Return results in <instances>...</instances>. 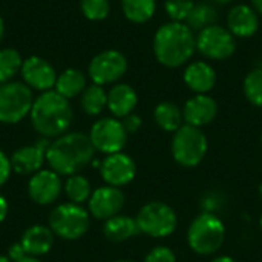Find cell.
<instances>
[{
    "mask_svg": "<svg viewBox=\"0 0 262 262\" xmlns=\"http://www.w3.org/2000/svg\"><path fill=\"white\" fill-rule=\"evenodd\" d=\"M195 3V0H164V9L172 21H186Z\"/></svg>",
    "mask_w": 262,
    "mask_h": 262,
    "instance_id": "1f68e13d",
    "label": "cell"
},
{
    "mask_svg": "<svg viewBox=\"0 0 262 262\" xmlns=\"http://www.w3.org/2000/svg\"><path fill=\"white\" fill-rule=\"evenodd\" d=\"M92 192L94 190H92L91 181L81 173L66 177V181L63 183V193L66 195L68 201L78 204V206L88 204Z\"/></svg>",
    "mask_w": 262,
    "mask_h": 262,
    "instance_id": "484cf974",
    "label": "cell"
},
{
    "mask_svg": "<svg viewBox=\"0 0 262 262\" xmlns=\"http://www.w3.org/2000/svg\"><path fill=\"white\" fill-rule=\"evenodd\" d=\"M23 58L20 52L14 48L0 49V84L12 81V78L20 74Z\"/></svg>",
    "mask_w": 262,
    "mask_h": 262,
    "instance_id": "f1b7e54d",
    "label": "cell"
},
{
    "mask_svg": "<svg viewBox=\"0 0 262 262\" xmlns=\"http://www.w3.org/2000/svg\"><path fill=\"white\" fill-rule=\"evenodd\" d=\"M48 226L54 232L55 238L63 241H77L88 233L91 227V213L83 206L69 201L61 203L51 210Z\"/></svg>",
    "mask_w": 262,
    "mask_h": 262,
    "instance_id": "5b68a950",
    "label": "cell"
},
{
    "mask_svg": "<svg viewBox=\"0 0 262 262\" xmlns=\"http://www.w3.org/2000/svg\"><path fill=\"white\" fill-rule=\"evenodd\" d=\"M3 35H5V23H3V18H2V15H0V41H2Z\"/></svg>",
    "mask_w": 262,
    "mask_h": 262,
    "instance_id": "b9f144b4",
    "label": "cell"
},
{
    "mask_svg": "<svg viewBox=\"0 0 262 262\" xmlns=\"http://www.w3.org/2000/svg\"><path fill=\"white\" fill-rule=\"evenodd\" d=\"M0 262H12L6 255H0Z\"/></svg>",
    "mask_w": 262,
    "mask_h": 262,
    "instance_id": "7bdbcfd3",
    "label": "cell"
},
{
    "mask_svg": "<svg viewBox=\"0 0 262 262\" xmlns=\"http://www.w3.org/2000/svg\"><path fill=\"white\" fill-rule=\"evenodd\" d=\"M8 213H9V204H8V200L0 193V223H3V221L8 218Z\"/></svg>",
    "mask_w": 262,
    "mask_h": 262,
    "instance_id": "8d00e7d4",
    "label": "cell"
},
{
    "mask_svg": "<svg viewBox=\"0 0 262 262\" xmlns=\"http://www.w3.org/2000/svg\"><path fill=\"white\" fill-rule=\"evenodd\" d=\"M17 262H41L40 258H35V256H25L23 259H20V261Z\"/></svg>",
    "mask_w": 262,
    "mask_h": 262,
    "instance_id": "ab89813d",
    "label": "cell"
},
{
    "mask_svg": "<svg viewBox=\"0 0 262 262\" xmlns=\"http://www.w3.org/2000/svg\"><path fill=\"white\" fill-rule=\"evenodd\" d=\"M135 221L138 224L140 233L152 238H167L178 226V216L173 207L163 201L146 203L137 213Z\"/></svg>",
    "mask_w": 262,
    "mask_h": 262,
    "instance_id": "ba28073f",
    "label": "cell"
},
{
    "mask_svg": "<svg viewBox=\"0 0 262 262\" xmlns=\"http://www.w3.org/2000/svg\"><path fill=\"white\" fill-rule=\"evenodd\" d=\"M140 233L135 218L127 215H115L104 221L103 235L111 243H124Z\"/></svg>",
    "mask_w": 262,
    "mask_h": 262,
    "instance_id": "7402d4cb",
    "label": "cell"
},
{
    "mask_svg": "<svg viewBox=\"0 0 262 262\" xmlns=\"http://www.w3.org/2000/svg\"><path fill=\"white\" fill-rule=\"evenodd\" d=\"M114 262H134V261H127V259H120V261H114Z\"/></svg>",
    "mask_w": 262,
    "mask_h": 262,
    "instance_id": "f6af8a7d",
    "label": "cell"
},
{
    "mask_svg": "<svg viewBox=\"0 0 262 262\" xmlns=\"http://www.w3.org/2000/svg\"><path fill=\"white\" fill-rule=\"evenodd\" d=\"M154 120L161 130L175 134L184 123L183 109L172 101H161L154 109Z\"/></svg>",
    "mask_w": 262,
    "mask_h": 262,
    "instance_id": "cb8c5ba5",
    "label": "cell"
},
{
    "mask_svg": "<svg viewBox=\"0 0 262 262\" xmlns=\"http://www.w3.org/2000/svg\"><path fill=\"white\" fill-rule=\"evenodd\" d=\"M86 88L88 77L84 75V72L77 68H68L57 75L54 91L68 100H72L75 97H80Z\"/></svg>",
    "mask_w": 262,
    "mask_h": 262,
    "instance_id": "603a6c76",
    "label": "cell"
},
{
    "mask_svg": "<svg viewBox=\"0 0 262 262\" xmlns=\"http://www.w3.org/2000/svg\"><path fill=\"white\" fill-rule=\"evenodd\" d=\"M186 86L195 94H209L216 84V72L213 66L204 60L192 61L183 72Z\"/></svg>",
    "mask_w": 262,
    "mask_h": 262,
    "instance_id": "ffe728a7",
    "label": "cell"
},
{
    "mask_svg": "<svg viewBox=\"0 0 262 262\" xmlns=\"http://www.w3.org/2000/svg\"><path fill=\"white\" fill-rule=\"evenodd\" d=\"M138 104L137 91L127 83H115L107 91V109L112 117L121 120L132 114Z\"/></svg>",
    "mask_w": 262,
    "mask_h": 262,
    "instance_id": "44dd1931",
    "label": "cell"
},
{
    "mask_svg": "<svg viewBox=\"0 0 262 262\" xmlns=\"http://www.w3.org/2000/svg\"><path fill=\"white\" fill-rule=\"evenodd\" d=\"M34 100V92L23 81L0 84V123L17 124L29 117Z\"/></svg>",
    "mask_w": 262,
    "mask_h": 262,
    "instance_id": "52a82bcc",
    "label": "cell"
},
{
    "mask_svg": "<svg viewBox=\"0 0 262 262\" xmlns=\"http://www.w3.org/2000/svg\"><path fill=\"white\" fill-rule=\"evenodd\" d=\"M95 152L88 134L66 132L51 140L46 150V163L60 177H71L86 169L94 161Z\"/></svg>",
    "mask_w": 262,
    "mask_h": 262,
    "instance_id": "6da1fadb",
    "label": "cell"
},
{
    "mask_svg": "<svg viewBox=\"0 0 262 262\" xmlns=\"http://www.w3.org/2000/svg\"><path fill=\"white\" fill-rule=\"evenodd\" d=\"M121 123H123V127L126 129L127 135L129 134H137L141 129V126H143L141 117L138 114H135V112H132V114L126 115L124 118H121Z\"/></svg>",
    "mask_w": 262,
    "mask_h": 262,
    "instance_id": "e575fe53",
    "label": "cell"
},
{
    "mask_svg": "<svg viewBox=\"0 0 262 262\" xmlns=\"http://www.w3.org/2000/svg\"><path fill=\"white\" fill-rule=\"evenodd\" d=\"M20 75L23 83L34 92H48L52 91L57 81V71L54 66L38 55H31L23 60Z\"/></svg>",
    "mask_w": 262,
    "mask_h": 262,
    "instance_id": "4fadbf2b",
    "label": "cell"
},
{
    "mask_svg": "<svg viewBox=\"0 0 262 262\" xmlns=\"http://www.w3.org/2000/svg\"><path fill=\"white\" fill-rule=\"evenodd\" d=\"M88 135L95 150L104 155L123 152L127 143V132L123 127L121 120L115 117H103L97 120Z\"/></svg>",
    "mask_w": 262,
    "mask_h": 262,
    "instance_id": "8fae6325",
    "label": "cell"
},
{
    "mask_svg": "<svg viewBox=\"0 0 262 262\" xmlns=\"http://www.w3.org/2000/svg\"><path fill=\"white\" fill-rule=\"evenodd\" d=\"M124 17L137 25L147 23L157 11V0H121Z\"/></svg>",
    "mask_w": 262,
    "mask_h": 262,
    "instance_id": "4316f807",
    "label": "cell"
},
{
    "mask_svg": "<svg viewBox=\"0 0 262 262\" xmlns=\"http://www.w3.org/2000/svg\"><path fill=\"white\" fill-rule=\"evenodd\" d=\"M29 120L34 130L41 138L54 140L69 132L74 120V111L69 100L52 89L35 97L29 112Z\"/></svg>",
    "mask_w": 262,
    "mask_h": 262,
    "instance_id": "3957f363",
    "label": "cell"
},
{
    "mask_svg": "<svg viewBox=\"0 0 262 262\" xmlns=\"http://www.w3.org/2000/svg\"><path fill=\"white\" fill-rule=\"evenodd\" d=\"M28 256H45L48 255L55 243V235L45 224H32L29 226L20 236L18 241Z\"/></svg>",
    "mask_w": 262,
    "mask_h": 262,
    "instance_id": "d6986e66",
    "label": "cell"
},
{
    "mask_svg": "<svg viewBox=\"0 0 262 262\" xmlns=\"http://www.w3.org/2000/svg\"><path fill=\"white\" fill-rule=\"evenodd\" d=\"M81 14L91 21H101L111 12L109 0H80Z\"/></svg>",
    "mask_w": 262,
    "mask_h": 262,
    "instance_id": "4dcf8cb0",
    "label": "cell"
},
{
    "mask_svg": "<svg viewBox=\"0 0 262 262\" xmlns=\"http://www.w3.org/2000/svg\"><path fill=\"white\" fill-rule=\"evenodd\" d=\"M144 262H177V255L170 247H154L144 258Z\"/></svg>",
    "mask_w": 262,
    "mask_h": 262,
    "instance_id": "d6a6232c",
    "label": "cell"
},
{
    "mask_svg": "<svg viewBox=\"0 0 262 262\" xmlns=\"http://www.w3.org/2000/svg\"><path fill=\"white\" fill-rule=\"evenodd\" d=\"M250 2H252V6L255 8V11L259 15H262V0H250Z\"/></svg>",
    "mask_w": 262,
    "mask_h": 262,
    "instance_id": "74e56055",
    "label": "cell"
},
{
    "mask_svg": "<svg viewBox=\"0 0 262 262\" xmlns=\"http://www.w3.org/2000/svg\"><path fill=\"white\" fill-rule=\"evenodd\" d=\"M63 193V180L52 169H41L29 177L28 196L38 206H51Z\"/></svg>",
    "mask_w": 262,
    "mask_h": 262,
    "instance_id": "7c38bea8",
    "label": "cell"
},
{
    "mask_svg": "<svg viewBox=\"0 0 262 262\" xmlns=\"http://www.w3.org/2000/svg\"><path fill=\"white\" fill-rule=\"evenodd\" d=\"M226 241V226L216 213L203 212L189 226V247L201 256L216 253Z\"/></svg>",
    "mask_w": 262,
    "mask_h": 262,
    "instance_id": "277c9868",
    "label": "cell"
},
{
    "mask_svg": "<svg viewBox=\"0 0 262 262\" xmlns=\"http://www.w3.org/2000/svg\"><path fill=\"white\" fill-rule=\"evenodd\" d=\"M261 141H262V135H261Z\"/></svg>",
    "mask_w": 262,
    "mask_h": 262,
    "instance_id": "7dc6e473",
    "label": "cell"
},
{
    "mask_svg": "<svg viewBox=\"0 0 262 262\" xmlns=\"http://www.w3.org/2000/svg\"><path fill=\"white\" fill-rule=\"evenodd\" d=\"M6 256H8L12 262H17L20 261V259H23V258L28 256V255L25 253V250H23V247H21L20 243H14L12 246H9Z\"/></svg>",
    "mask_w": 262,
    "mask_h": 262,
    "instance_id": "d590c367",
    "label": "cell"
},
{
    "mask_svg": "<svg viewBox=\"0 0 262 262\" xmlns=\"http://www.w3.org/2000/svg\"><path fill=\"white\" fill-rule=\"evenodd\" d=\"M124 201L126 196L120 187L106 184L92 192L88 201V210L92 218L106 221L115 215H120L124 207Z\"/></svg>",
    "mask_w": 262,
    "mask_h": 262,
    "instance_id": "9a60e30c",
    "label": "cell"
},
{
    "mask_svg": "<svg viewBox=\"0 0 262 262\" xmlns=\"http://www.w3.org/2000/svg\"><path fill=\"white\" fill-rule=\"evenodd\" d=\"M49 143L51 140L40 137V140L34 144H26L15 149L9 157L12 172L23 177H31L41 170L43 164L46 163V150L49 147Z\"/></svg>",
    "mask_w": 262,
    "mask_h": 262,
    "instance_id": "2e32d148",
    "label": "cell"
},
{
    "mask_svg": "<svg viewBox=\"0 0 262 262\" xmlns=\"http://www.w3.org/2000/svg\"><path fill=\"white\" fill-rule=\"evenodd\" d=\"M12 173V166H11V158L6 155L5 150L0 149V187L8 183Z\"/></svg>",
    "mask_w": 262,
    "mask_h": 262,
    "instance_id": "836d02e7",
    "label": "cell"
},
{
    "mask_svg": "<svg viewBox=\"0 0 262 262\" xmlns=\"http://www.w3.org/2000/svg\"><path fill=\"white\" fill-rule=\"evenodd\" d=\"M212 262H236L232 256H218V258H215Z\"/></svg>",
    "mask_w": 262,
    "mask_h": 262,
    "instance_id": "f35d334b",
    "label": "cell"
},
{
    "mask_svg": "<svg viewBox=\"0 0 262 262\" xmlns=\"http://www.w3.org/2000/svg\"><path fill=\"white\" fill-rule=\"evenodd\" d=\"M259 195H261V198H262V183L259 184Z\"/></svg>",
    "mask_w": 262,
    "mask_h": 262,
    "instance_id": "ee69618b",
    "label": "cell"
},
{
    "mask_svg": "<svg viewBox=\"0 0 262 262\" xmlns=\"http://www.w3.org/2000/svg\"><path fill=\"white\" fill-rule=\"evenodd\" d=\"M210 3H213V5H229V3H232L233 0H209Z\"/></svg>",
    "mask_w": 262,
    "mask_h": 262,
    "instance_id": "60d3db41",
    "label": "cell"
},
{
    "mask_svg": "<svg viewBox=\"0 0 262 262\" xmlns=\"http://www.w3.org/2000/svg\"><path fill=\"white\" fill-rule=\"evenodd\" d=\"M127 72V58L117 49H106L98 52L88 66V77L92 83L106 86L120 83Z\"/></svg>",
    "mask_w": 262,
    "mask_h": 262,
    "instance_id": "9c48e42d",
    "label": "cell"
},
{
    "mask_svg": "<svg viewBox=\"0 0 262 262\" xmlns=\"http://www.w3.org/2000/svg\"><path fill=\"white\" fill-rule=\"evenodd\" d=\"M246 98L256 107H262V66L252 69L243 83Z\"/></svg>",
    "mask_w": 262,
    "mask_h": 262,
    "instance_id": "f546056e",
    "label": "cell"
},
{
    "mask_svg": "<svg viewBox=\"0 0 262 262\" xmlns=\"http://www.w3.org/2000/svg\"><path fill=\"white\" fill-rule=\"evenodd\" d=\"M227 29L236 38H250L259 31V14L252 5L239 3L227 12Z\"/></svg>",
    "mask_w": 262,
    "mask_h": 262,
    "instance_id": "ac0fdd59",
    "label": "cell"
},
{
    "mask_svg": "<svg viewBox=\"0 0 262 262\" xmlns=\"http://www.w3.org/2000/svg\"><path fill=\"white\" fill-rule=\"evenodd\" d=\"M81 111L89 117L100 115L107 107V91L100 84H88V88L80 95Z\"/></svg>",
    "mask_w": 262,
    "mask_h": 262,
    "instance_id": "d4e9b609",
    "label": "cell"
},
{
    "mask_svg": "<svg viewBox=\"0 0 262 262\" xmlns=\"http://www.w3.org/2000/svg\"><path fill=\"white\" fill-rule=\"evenodd\" d=\"M218 114V103L209 94H195L184 103L183 118L186 124L203 127L210 124Z\"/></svg>",
    "mask_w": 262,
    "mask_h": 262,
    "instance_id": "e0dca14e",
    "label": "cell"
},
{
    "mask_svg": "<svg viewBox=\"0 0 262 262\" xmlns=\"http://www.w3.org/2000/svg\"><path fill=\"white\" fill-rule=\"evenodd\" d=\"M172 157L183 167H196L206 158L209 143L201 127L183 124L172 138Z\"/></svg>",
    "mask_w": 262,
    "mask_h": 262,
    "instance_id": "8992f818",
    "label": "cell"
},
{
    "mask_svg": "<svg viewBox=\"0 0 262 262\" xmlns=\"http://www.w3.org/2000/svg\"><path fill=\"white\" fill-rule=\"evenodd\" d=\"M196 51L209 60H227L236 51V37L221 25H212L196 34Z\"/></svg>",
    "mask_w": 262,
    "mask_h": 262,
    "instance_id": "30bf717a",
    "label": "cell"
},
{
    "mask_svg": "<svg viewBox=\"0 0 262 262\" xmlns=\"http://www.w3.org/2000/svg\"><path fill=\"white\" fill-rule=\"evenodd\" d=\"M100 173L107 186L121 189L134 181L137 175V164L130 155L117 152L104 157L100 164Z\"/></svg>",
    "mask_w": 262,
    "mask_h": 262,
    "instance_id": "5bb4252c",
    "label": "cell"
},
{
    "mask_svg": "<svg viewBox=\"0 0 262 262\" xmlns=\"http://www.w3.org/2000/svg\"><path fill=\"white\" fill-rule=\"evenodd\" d=\"M218 11L212 3H206V2H200L195 3V6L192 8L189 17L186 18V25L192 29V31H203L212 25H216L218 21Z\"/></svg>",
    "mask_w": 262,
    "mask_h": 262,
    "instance_id": "83f0119b",
    "label": "cell"
},
{
    "mask_svg": "<svg viewBox=\"0 0 262 262\" xmlns=\"http://www.w3.org/2000/svg\"><path fill=\"white\" fill-rule=\"evenodd\" d=\"M259 227H261V230H262V215H261V220H259Z\"/></svg>",
    "mask_w": 262,
    "mask_h": 262,
    "instance_id": "bcb514c9",
    "label": "cell"
},
{
    "mask_svg": "<svg viewBox=\"0 0 262 262\" xmlns=\"http://www.w3.org/2000/svg\"><path fill=\"white\" fill-rule=\"evenodd\" d=\"M154 55L166 68L186 64L196 51V35L184 21H167L161 25L152 41Z\"/></svg>",
    "mask_w": 262,
    "mask_h": 262,
    "instance_id": "7a4b0ae2",
    "label": "cell"
}]
</instances>
